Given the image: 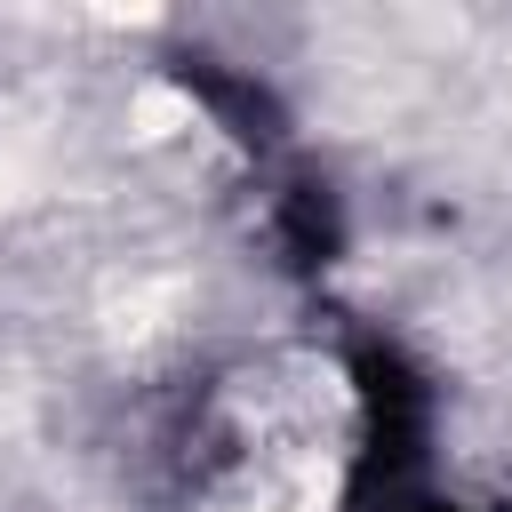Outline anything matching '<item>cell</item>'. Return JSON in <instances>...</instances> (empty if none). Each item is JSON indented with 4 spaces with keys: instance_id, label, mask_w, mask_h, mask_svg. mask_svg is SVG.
I'll use <instances>...</instances> for the list:
<instances>
[{
    "instance_id": "cell-1",
    "label": "cell",
    "mask_w": 512,
    "mask_h": 512,
    "mask_svg": "<svg viewBox=\"0 0 512 512\" xmlns=\"http://www.w3.org/2000/svg\"><path fill=\"white\" fill-rule=\"evenodd\" d=\"M352 464V392L312 352L232 368L184 432L192 512H336Z\"/></svg>"
}]
</instances>
